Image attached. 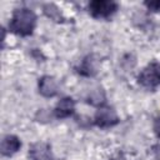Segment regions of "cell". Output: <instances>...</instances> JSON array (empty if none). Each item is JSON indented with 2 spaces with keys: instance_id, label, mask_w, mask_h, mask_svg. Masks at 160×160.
Masks as SVG:
<instances>
[{
  "instance_id": "ba28073f",
  "label": "cell",
  "mask_w": 160,
  "mask_h": 160,
  "mask_svg": "<svg viewBox=\"0 0 160 160\" xmlns=\"http://www.w3.org/2000/svg\"><path fill=\"white\" fill-rule=\"evenodd\" d=\"M39 89H40V92L45 96H54L56 94V84L54 79L50 76H44L40 80Z\"/></svg>"
},
{
  "instance_id": "8992f818",
  "label": "cell",
  "mask_w": 160,
  "mask_h": 160,
  "mask_svg": "<svg viewBox=\"0 0 160 160\" xmlns=\"http://www.w3.org/2000/svg\"><path fill=\"white\" fill-rule=\"evenodd\" d=\"M21 146L20 140L14 135H6L1 140V154L10 156L14 152H16Z\"/></svg>"
},
{
  "instance_id": "7a4b0ae2",
  "label": "cell",
  "mask_w": 160,
  "mask_h": 160,
  "mask_svg": "<svg viewBox=\"0 0 160 160\" xmlns=\"http://www.w3.org/2000/svg\"><path fill=\"white\" fill-rule=\"evenodd\" d=\"M138 82L148 89H154L160 85V64L159 62H150L145 66L139 76Z\"/></svg>"
},
{
  "instance_id": "5b68a950",
  "label": "cell",
  "mask_w": 160,
  "mask_h": 160,
  "mask_svg": "<svg viewBox=\"0 0 160 160\" xmlns=\"http://www.w3.org/2000/svg\"><path fill=\"white\" fill-rule=\"evenodd\" d=\"M29 155H30L31 160H54L50 146L44 142L34 144L30 148Z\"/></svg>"
},
{
  "instance_id": "52a82bcc",
  "label": "cell",
  "mask_w": 160,
  "mask_h": 160,
  "mask_svg": "<svg viewBox=\"0 0 160 160\" xmlns=\"http://www.w3.org/2000/svg\"><path fill=\"white\" fill-rule=\"evenodd\" d=\"M74 100L70 98H65L62 100L59 101L56 109H55V114L58 118H66L69 115H71V112L74 111Z\"/></svg>"
},
{
  "instance_id": "9c48e42d",
  "label": "cell",
  "mask_w": 160,
  "mask_h": 160,
  "mask_svg": "<svg viewBox=\"0 0 160 160\" xmlns=\"http://www.w3.org/2000/svg\"><path fill=\"white\" fill-rule=\"evenodd\" d=\"M145 5L150 9V10H154V11H158V10H160V1H148V2H145Z\"/></svg>"
},
{
  "instance_id": "3957f363",
  "label": "cell",
  "mask_w": 160,
  "mask_h": 160,
  "mask_svg": "<svg viewBox=\"0 0 160 160\" xmlns=\"http://www.w3.org/2000/svg\"><path fill=\"white\" fill-rule=\"evenodd\" d=\"M118 10V4L114 1L96 0L89 4V12L96 19H108Z\"/></svg>"
},
{
  "instance_id": "6da1fadb",
  "label": "cell",
  "mask_w": 160,
  "mask_h": 160,
  "mask_svg": "<svg viewBox=\"0 0 160 160\" xmlns=\"http://www.w3.org/2000/svg\"><path fill=\"white\" fill-rule=\"evenodd\" d=\"M36 25V16L35 14L26 8H21L14 11L12 18L9 22V29L21 36L30 35Z\"/></svg>"
},
{
  "instance_id": "30bf717a",
  "label": "cell",
  "mask_w": 160,
  "mask_h": 160,
  "mask_svg": "<svg viewBox=\"0 0 160 160\" xmlns=\"http://www.w3.org/2000/svg\"><path fill=\"white\" fill-rule=\"evenodd\" d=\"M154 131H155V134H156V136L160 139V116L155 120V122H154Z\"/></svg>"
},
{
  "instance_id": "277c9868",
  "label": "cell",
  "mask_w": 160,
  "mask_h": 160,
  "mask_svg": "<svg viewBox=\"0 0 160 160\" xmlns=\"http://www.w3.org/2000/svg\"><path fill=\"white\" fill-rule=\"evenodd\" d=\"M119 121L116 112L114 111V109L105 106V108H100L95 115V122L98 126L100 128H110L112 125H115Z\"/></svg>"
}]
</instances>
